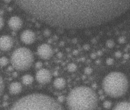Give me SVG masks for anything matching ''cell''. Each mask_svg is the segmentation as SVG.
<instances>
[{"label":"cell","mask_w":130,"mask_h":110,"mask_svg":"<svg viewBox=\"0 0 130 110\" xmlns=\"http://www.w3.org/2000/svg\"><path fill=\"white\" fill-rule=\"evenodd\" d=\"M18 8L55 27L80 29L104 24L130 8L122 1H17Z\"/></svg>","instance_id":"obj_1"},{"label":"cell","mask_w":130,"mask_h":110,"mask_svg":"<svg viewBox=\"0 0 130 110\" xmlns=\"http://www.w3.org/2000/svg\"><path fill=\"white\" fill-rule=\"evenodd\" d=\"M10 110H64L61 105L49 95L31 94L22 97Z\"/></svg>","instance_id":"obj_2"},{"label":"cell","mask_w":130,"mask_h":110,"mask_svg":"<svg viewBox=\"0 0 130 110\" xmlns=\"http://www.w3.org/2000/svg\"><path fill=\"white\" fill-rule=\"evenodd\" d=\"M66 103L69 110H96L98 97L91 88L78 87L69 93Z\"/></svg>","instance_id":"obj_3"},{"label":"cell","mask_w":130,"mask_h":110,"mask_svg":"<svg viewBox=\"0 0 130 110\" xmlns=\"http://www.w3.org/2000/svg\"><path fill=\"white\" fill-rule=\"evenodd\" d=\"M129 87L127 77L120 72H112L104 77L103 88L111 97L118 98L124 95Z\"/></svg>","instance_id":"obj_4"},{"label":"cell","mask_w":130,"mask_h":110,"mask_svg":"<svg viewBox=\"0 0 130 110\" xmlns=\"http://www.w3.org/2000/svg\"><path fill=\"white\" fill-rule=\"evenodd\" d=\"M12 66L18 70H26L31 67L33 63V54L29 49L20 47L12 54Z\"/></svg>","instance_id":"obj_5"},{"label":"cell","mask_w":130,"mask_h":110,"mask_svg":"<svg viewBox=\"0 0 130 110\" xmlns=\"http://www.w3.org/2000/svg\"><path fill=\"white\" fill-rule=\"evenodd\" d=\"M37 53L41 58L47 60L52 57L53 54V50L49 45L44 44L38 47Z\"/></svg>","instance_id":"obj_6"},{"label":"cell","mask_w":130,"mask_h":110,"mask_svg":"<svg viewBox=\"0 0 130 110\" xmlns=\"http://www.w3.org/2000/svg\"><path fill=\"white\" fill-rule=\"evenodd\" d=\"M37 81L41 84H46L50 82L52 79V74L47 69H41L37 72L36 74Z\"/></svg>","instance_id":"obj_7"},{"label":"cell","mask_w":130,"mask_h":110,"mask_svg":"<svg viewBox=\"0 0 130 110\" xmlns=\"http://www.w3.org/2000/svg\"><path fill=\"white\" fill-rule=\"evenodd\" d=\"M14 44L12 39L8 35H3L0 37V49L3 51H9Z\"/></svg>","instance_id":"obj_8"},{"label":"cell","mask_w":130,"mask_h":110,"mask_svg":"<svg viewBox=\"0 0 130 110\" xmlns=\"http://www.w3.org/2000/svg\"><path fill=\"white\" fill-rule=\"evenodd\" d=\"M35 33L30 30L24 31L21 35V41L26 44H33L35 40Z\"/></svg>","instance_id":"obj_9"},{"label":"cell","mask_w":130,"mask_h":110,"mask_svg":"<svg viewBox=\"0 0 130 110\" xmlns=\"http://www.w3.org/2000/svg\"><path fill=\"white\" fill-rule=\"evenodd\" d=\"M8 26L12 30H19L22 26V19L17 16L12 17L10 18V19L8 20Z\"/></svg>","instance_id":"obj_10"},{"label":"cell","mask_w":130,"mask_h":110,"mask_svg":"<svg viewBox=\"0 0 130 110\" xmlns=\"http://www.w3.org/2000/svg\"><path fill=\"white\" fill-rule=\"evenodd\" d=\"M22 87L21 83L18 82H12L9 87V90L12 94H18L21 92Z\"/></svg>","instance_id":"obj_11"},{"label":"cell","mask_w":130,"mask_h":110,"mask_svg":"<svg viewBox=\"0 0 130 110\" xmlns=\"http://www.w3.org/2000/svg\"><path fill=\"white\" fill-rule=\"evenodd\" d=\"M66 85V81L63 77H58L54 81V86L56 89H63Z\"/></svg>","instance_id":"obj_12"},{"label":"cell","mask_w":130,"mask_h":110,"mask_svg":"<svg viewBox=\"0 0 130 110\" xmlns=\"http://www.w3.org/2000/svg\"><path fill=\"white\" fill-rule=\"evenodd\" d=\"M113 110H130V102H121L117 104Z\"/></svg>","instance_id":"obj_13"},{"label":"cell","mask_w":130,"mask_h":110,"mask_svg":"<svg viewBox=\"0 0 130 110\" xmlns=\"http://www.w3.org/2000/svg\"><path fill=\"white\" fill-rule=\"evenodd\" d=\"M22 82L26 85H31L33 82V77L31 75L26 74L23 76L22 78Z\"/></svg>","instance_id":"obj_14"},{"label":"cell","mask_w":130,"mask_h":110,"mask_svg":"<svg viewBox=\"0 0 130 110\" xmlns=\"http://www.w3.org/2000/svg\"><path fill=\"white\" fill-rule=\"evenodd\" d=\"M68 70L69 72H73L75 71L76 70H77V65L75 64V63H70V64H69L68 65Z\"/></svg>","instance_id":"obj_15"},{"label":"cell","mask_w":130,"mask_h":110,"mask_svg":"<svg viewBox=\"0 0 130 110\" xmlns=\"http://www.w3.org/2000/svg\"><path fill=\"white\" fill-rule=\"evenodd\" d=\"M8 60L6 57H2L0 58V66L5 67L8 64Z\"/></svg>","instance_id":"obj_16"},{"label":"cell","mask_w":130,"mask_h":110,"mask_svg":"<svg viewBox=\"0 0 130 110\" xmlns=\"http://www.w3.org/2000/svg\"><path fill=\"white\" fill-rule=\"evenodd\" d=\"M5 88V84L4 81H3V78L1 76H0V96L2 95L3 92V90H4Z\"/></svg>","instance_id":"obj_17"},{"label":"cell","mask_w":130,"mask_h":110,"mask_svg":"<svg viewBox=\"0 0 130 110\" xmlns=\"http://www.w3.org/2000/svg\"><path fill=\"white\" fill-rule=\"evenodd\" d=\"M106 44H107V47L109 48H112L114 46V42L112 40H109L107 42Z\"/></svg>","instance_id":"obj_18"},{"label":"cell","mask_w":130,"mask_h":110,"mask_svg":"<svg viewBox=\"0 0 130 110\" xmlns=\"http://www.w3.org/2000/svg\"><path fill=\"white\" fill-rule=\"evenodd\" d=\"M106 63H107V65H112V64H113V63H114V60H113L112 58H108V59L106 60Z\"/></svg>","instance_id":"obj_19"},{"label":"cell","mask_w":130,"mask_h":110,"mask_svg":"<svg viewBox=\"0 0 130 110\" xmlns=\"http://www.w3.org/2000/svg\"><path fill=\"white\" fill-rule=\"evenodd\" d=\"M3 26H4V21L2 17L0 16V30L3 28Z\"/></svg>","instance_id":"obj_20"},{"label":"cell","mask_w":130,"mask_h":110,"mask_svg":"<svg viewBox=\"0 0 130 110\" xmlns=\"http://www.w3.org/2000/svg\"><path fill=\"white\" fill-rule=\"evenodd\" d=\"M84 71H85V74H91V73L92 72V69L90 67H86L85 69V70H84Z\"/></svg>","instance_id":"obj_21"},{"label":"cell","mask_w":130,"mask_h":110,"mask_svg":"<svg viewBox=\"0 0 130 110\" xmlns=\"http://www.w3.org/2000/svg\"><path fill=\"white\" fill-rule=\"evenodd\" d=\"M119 40V43L122 44V43H124L125 41H126V38H125L124 37H119V40Z\"/></svg>","instance_id":"obj_22"},{"label":"cell","mask_w":130,"mask_h":110,"mask_svg":"<svg viewBox=\"0 0 130 110\" xmlns=\"http://www.w3.org/2000/svg\"><path fill=\"white\" fill-rule=\"evenodd\" d=\"M104 106L106 108H109L111 106L110 102H109V101H105V102H104Z\"/></svg>","instance_id":"obj_23"},{"label":"cell","mask_w":130,"mask_h":110,"mask_svg":"<svg viewBox=\"0 0 130 110\" xmlns=\"http://www.w3.org/2000/svg\"><path fill=\"white\" fill-rule=\"evenodd\" d=\"M115 56L117 57V58H120L121 56H122V53H121L120 51H117L115 52Z\"/></svg>","instance_id":"obj_24"},{"label":"cell","mask_w":130,"mask_h":110,"mask_svg":"<svg viewBox=\"0 0 130 110\" xmlns=\"http://www.w3.org/2000/svg\"><path fill=\"white\" fill-rule=\"evenodd\" d=\"M129 58V54H124V59H127Z\"/></svg>","instance_id":"obj_25"},{"label":"cell","mask_w":130,"mask_h":110,"mask_svg":"<svg viewBox=\"0 0 130 110\" xmlns=\"http://www.w3.org/2000/svg\"><path fill=\"white\" fill-rule=\"evenodd\" d=\"M36 67H41V63H40V62H38V63H36Z\"/></svg>","instance_id":"obj_26"}]
</instances>
